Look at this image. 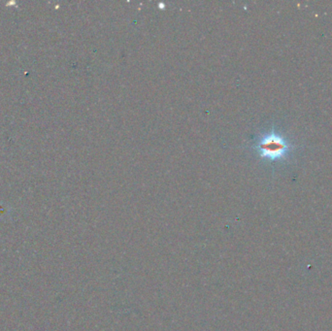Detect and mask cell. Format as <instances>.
Listing matches in <instances>:
<instances>
[{
    "label": "cell",
    "instance_id": "1",
    "mask_svg": "<svg viewBox=\"0 0 332 331\" xmlns=\"http://www.w3.org/2000/svg\"><path fill=\"white\" fill-rule=\"evenodd\" d=\"M296 146L285 134L275 128L263 134L254 145V150L259 157L270 164L284 163L294 154Z\"/></svg>",
    "mask_w": 332,
    "mask_h": 331
}]
</instances>
